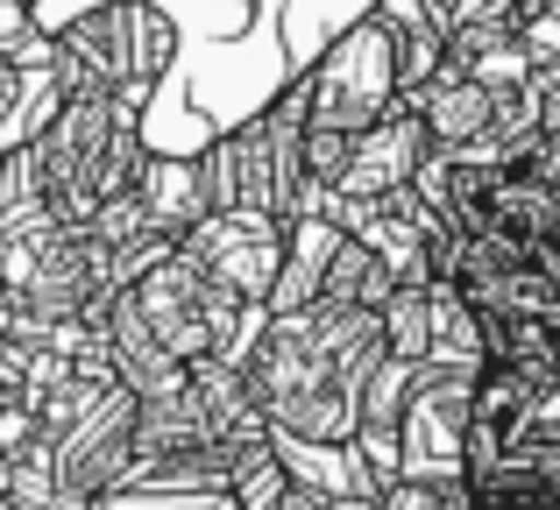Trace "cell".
Masks as SVG:
<instances>
[{
  "mask_svg": "<svg viewBox=\"0 0 560 510\" xmlns=\"http://www.w3.org/2000/svg\"><path fill=\"white\" fill-rule=\"evenodd\" d=\"M299 93H305V121L341 128V135H355L383 107H397V50L376 8L355 14L313 64H299Z\"/></svg>",
  "mask_w": 560,
  "mask_h": 510,
  "instance_id": "6",
  "label": "cell"
},
{
  "mask_svg": "<svg viewBox=\"0 0 560 510\" xmlns=\"http://www.w3.org/2000/svg\"><path fill=\"white\" fill-rule=\"evenodd\" d=\"M57 99H65V71H57V50H50L43 28L22 50H0V150L36 135Z\"/></svg>",
  "mask_w": 560,
  "mask_h": 510,
  "instance_id": "11",
  "label": "cell"
},
{
  "mask_svg": "<svg viewBox=\"0 0 560 510\" xmlns=\"http://www.w3.org/2000/svg\"><path fill=\"white\" fill-rule=\"evenodd\" d=\"M390 284H397L390 262H383L370 241L341 235V249L327 256V276H319V298H313V305H355V312H376Z\"/></svg>",
  "mask_w": 560,
  "mask_h": 510,
  "instance_id": "15",
  "label": "cell"
},
{
  "mask_svg": "<svg viewBox=\"0 0 560 510\" xmlns=\"http://www.w3.org/2000/svg\"><path fill=\"white\" fill-rule=\"evenodd\" d=\"M511 8H518V0H482V14H504V22H511Z\"/></svg>",
  "mask_w": 560,
  "mask_h": 510,
  "instance_id": "21",
  "label": "cell"
},
{
  "mask_svg": "<svg viewBox=\"0 0 560 510\" xmlns=\"http://www.w3.org/2000/svg\"><path fill=\"white\" fill-rule=\"evenodd\" d=\"M376 510H476V497L462 489V475H440V483L397 475L390 489H376Z\"/></svg>",
  "mask_w": 560,
  "mask_h": 510,
  "instance_id": "18",
  "label": "cell"
},
{
  "mask_svg": "<svg viewBox=\"0 0 560 510\" xmlns=\"http://www.w3.org/2000/svg\"><path fill=\"white\" fill-rule=\"evenodd\" d=\"M425 361L482 369V319L454 284H433V298H425Z\"/></svg>",
  "mask_w": 560,
  "mask_h": 510,
  "instance_id": "16",
  "label": "cell"
},
{
  "mask_svg": "<svg viewBox=\"0 0 560 510\" xmlns=\"http://www.w3.org/2000/svg\"><path fill=\"white\" fill-rule=\"evenodd\" d=\"M425 298H433V276H397L376 305V327H383V355L419 369L425 361Z\"/></svg>",
  "mask_w": 560,
  "mask_h": 510,
  "instance_id": "17",
  "label": "cell"
},
{
  "mask_svg": "<svg viewBox=\"0 0 560 510\" xmlns=\"http://www.w3.org/2000/svg\"><path fill=\"white\" fill-rule=\"evenodd\" d=\"M533 114H539V128H560V71H547V79H533Z\"/></svg>",
  "mask_w": 560,
  "mask_h": 510,
  "instance_id": "19",
  "label": "cell"
},
{
  "mask_svg": "<svg viewBox=\"0 0 560 510\" xmlns=\"http://www.w3.org/2000/svg\"><path fill=\"white\" fill-rule=\"evenodd\" d=\"M341 235L348 227L334 221L327 206L291 213L284 221V256H277V284H270V298H262V312H299V305H313L319 276H327V256L341 249Z\"/></svg>",
  "mask_w": 560,
  "mask_h": 510,
  "instance_id": "14",
  "label": "cell"
},
{
  "mask_svg": "<svg viewBox=\"0 0 560 510\" xmlns=\"http://www.w3.org/2000/svg\"><path fill=\"white\" fill-rule=\"evenodd\" d=\"M242 376L256 390L270 432L284 440H319V447H348L355 432V376L327 355L313 312H256L242 333Z\"/></svg>",
  "mask_w": 560,
  "mask_h": 510,
  "instance_id": "1",
  "label": "cell"
},
{
  "mask_svg": "<svg viewBox=\"0 0 560 510\" xmlns=\"http://www.w3.org/2000/svg\"><path fill=\"white\" fill-rule=\"evenodd\" d=\"M128 192H136V206L150 213L171 241L213 213V185H206L199 150L185 156V150H156V142H150V156H142V170H136V185H128Z\"/></svg>",
  "mask_w": 560,
  "mask_h": 510,
  "instance_id": "13",
  "label": "cell"
},
{
  "mask_svg": "<svg viewBox=\"0 0 560 510\" xmlns=\"http://www.w3.org/2000/svg\"><path fill=\"white\" fill-rule=\"evenodd\" d=\"M433 156V135H425V121L397 99V107H383L370 128H355L348 135V164L341 178H334L327 199H376V192H397V185L419 178V164Z\"/></svg>",
  "mask_w": 560,
  "mask_h": 510,
  "instance_id": "10",
  "label": "cell"
},
{
  "mask_svg": "<svg viewBox=\"0 0 560 510\" xmlns=\"http://www.w3.org/2000/svg\"><path fill=\"white\" fill-rule=\"evenodd\" d=\"M206 185H213V206H248V213H313L319 192L305 178V93H299V71L291 85H277L248 121L220 128L213 142L199 150Z\"/></svg>",
  "mask_w": 560,
  "mask_h": 510,
  "instance_id": "4",
  "label": "cell"
},
{
  "mask_svg": "<svg viewBox=\"0 0 560 510\" xmlns=\"http://www.w3.org/2000/svg\"><path fill=\"white\" fill-rule=\"evenodd\" d=\"M468 383L476 369H454V361H419L397 404V475H462V447H468Z\"/></svg>",
  "mask_w": 560,
  "mask_h": 510,
  "instance_id": "8",
  "label": "cell"
},
{
  "mask_svg": "<svg viewBox=\"0 0 560 510\" xmlns=\"http://www.w3.org/2000/svg\"><path fill=\"white\" fill-rule=\"evenodd\" d=\"M497 99H504V93H490V85L462 79L454 64H440L425 85H411V93H405V107L425 121L433 150H476V142L490 135V121H497Z\"/></svg>",
  "mask_w": 560,
  "mask_h": 510,
  "instance_id": "12",
  "label": "cell"
},
{
  "mask_svg": "<svg viewBox=\"0 0 560 510\" xmlns=\"http://www.w3.org/2000/svg\"><path fill=\"white\" fill-rule=\"evenodd\" d=\"M419 8H425V22H433L440 36H447L454 22H468V14H482V0H419Z\"/></svg>",
  "mask_w": 560,
  "mask_h": 510,
  "instance_id": "20",
  "label": "cell"
},
{
  "mask_svg": "<svg viewBox=\"0 0 560 510\" xmlns=\"http://www.w3.org/2000/svg\"><path fill=\"white\" fill-rule=\"evenodd\" d=\"M43 36L57 50L65 93H100L136 114H150L164 71L178 64V22L164 14V0H100Z\"/></svg>",
  "mask_w": 560,
  "mask_h": 510,
  "instance_id": "3",
  "label": "cell"
},
{
  "mask_svg": "<svg viewBox=\"0 0 560 510\" xmlns=\"http://www.w3.org/2000/svg\"><path fill=\"white\" fill-rule=\"evenodd\" d=\"M28 156L43 178V206L57 221H85L136 185L142 156H150V114L100 93H65L50 121L28 135Z\"/></svg>",
  "mask_w": 560,
  "mask_h": 510,
  "instance_id": "2",
  "label": "cell"
},
{
  "mask_svg": "<svg viewBox=\"0 0 560 510\" xmlns=\"http://www.w3.org/2000/svg\"><path fill=\"white\" fill-rule=\"evenodd\" d=\"M114 298H121V312L136 319L171 361H185V369L191 361H213V355H242V333H248V319H256V305L220 290L178 241L142 262Z\"/></svg>",
  "mask_w": 560,
  "mask_h": 510,
  "instance_id": "5",
  "label": "cell"
},
{
  "mask_svg": "<svg viewBox=\"0 0 560 510\" xmlns=\"http://www.w3.org/2000/svg\"><path fill=\"white\" fill-rule=\"evenodd\" d=\"M178 249L199 262L220 290H234L242 305L262 312V298H270V284H277V256H284V221H277V213H248V206H213L199 227L178 235Z\"/></svg>",
  "mask_w": 560,
  "mask_h": 510,
  "instance_id": "9",
  "label": "cell"
},
{
  "mask_svg": "<svg viewBox=\"0 0 560 510\" xmlns=\"http://www.w3.org/2000/svg\"><path fill=\"white\" fill-rule=\"evenodd\" d=\"M43 461H50V489H65V497L85 503L114 497L136 469V398L121 383H107L65 432L43 440Z\"/></svg>",
  "mask_w": 560,
  "mask_h": 510,
  "instance_id": "7",
  "label": "cell"
}]
</instances>
